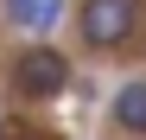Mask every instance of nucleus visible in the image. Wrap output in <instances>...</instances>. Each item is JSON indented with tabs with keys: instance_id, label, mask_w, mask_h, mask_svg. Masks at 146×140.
<instances>
[{
	"instance_id": "nucleus-3",
	"label": "nucleus",
	"mask_w": 146,
	"mask_h": 140,
	"mask_svg": "<svg viewBox=\"0 0 146 140\" xmlns=\"http://www.w3.org/2000/svg\"><path fill=\"white\" fill-rule=\"evenodd\" d=\"M114 127L121 134H146V77H133V83H121L114 89Z\"/></svg>"
},
{
	"instance_id": "nucleus-1",
	"label": "nucleus",
	"mask_w": 146,
	"mask_h": 140,
	"mask_svg": "<svg viewBox=\"0 0 146 140\" xmlns=\"http://www.w3.org/2000/svg\"><path fill=\"white\" fill-rule=\"evenodd\" d=\"M140 26V0H76V38L89 51H121Z\"/></svg>"
},
{
	"instance_id": "nucleus-4",
	"label": "nucleus",
	"mask_w": 146,
	"mask_h": 140,
	"mask_svg": "<svg viewBox=\"0 0 146 140\" xmlns=\"http://www.w3.org/2000/svg\"><path fill=\"white\" fill-rule=\"evenodd\" d=\"M7 13H13V26L19 32H51L57 19H64V0H7Z\"/></svg>"
},
{
	"instance_id": "nucleus-2",
	"label": "nucleus",
	"mask_w": 146,
	"mask_h": 140,
	"mask_svg": "<svg viewBox=\"0 0 146 140\" xmlns=\"http://www.w3.org/2000/svg\"><path fill=\"white\" fill-rule=\"evenodd\" d=\"M13 89H19L26 102H51V96H64V89H70V64H64V51H51V45L19 51V64H13Z\"/></svg>"
}]
</instances>
